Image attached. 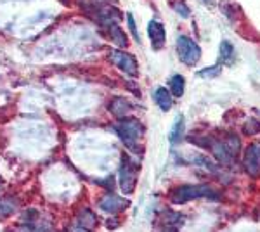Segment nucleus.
<instances>
[{"label": "nucleus", "mask_w": 260, "mask_h": 232, "mask_svg": "<svg viewBox=\"0 0 260 232\" xmlns=\"http://www.w3.org/2000/svg\"><path fill=\"white\" fill-rule=\"evenodd\" d=\"M212 200V201H219L220 194L217 191H213L212 187L203 184H186L180 185V187L174 189L170 194V201L175 205H182L187 203L191 200Z\"/></svg>", "instance_id": "1"}, {"label": "nucleus", "mask_w": 260, "mask_h": 232, "mask_svg": "<svg viewBox=\"0 0 260 232\" xmlns=\"http://www.w3.org/2000/svg\"><path fill=\"white\" fill-rule=\"evenodd\" d=\"M116 134H118V137L125 146L130 147V149H136L137 141L142 136V125L134 118H125L116 125Z\"/></svg>", "instance_id": "2"}, {"label": "nucleus", "mask_w": 260, "mask_h": 232, "mask_svg": "<svg viewBox=\"0 0 260 232\" xmlns=\"http://www.w3.org/2000/svg\"><path fill=\"white\" fill-rule=\"evenodd\" d=\"M177 52L186 66H194L201 57V49L194 40L186 35L177 37Z\"/></svg>", "instance_id": "3"}, {"label": "nucleus", "mask_w": 260, "mask_h": 232, "mask_svg": "<svg viewBox=\"0 0 260 232\" xmlns=\"http://www.w3.org/2000/svg\"><path fill=\"white\" fill-rule=\"evenodd\" d=\"M120 189L125 196L132 194L136 191V184H137V167L130 161L128 158L123 159L120 167Z\"/></svg>", "instance_id": "4"}, {"label": "nucleus", "mask_w": 260, "mask_h": 232, "mask_svg": "<svg viewBox=\"0 0 260 232\" xmlns=\"http://www.w3.org/2000/svg\"><path fill=\"white\" fill-rule=\"evenodd\" d=\"M110 59L113 61V64L118 66V68L123 71L128 77H137L139 75V70H137V61L132 54L125 52V50H111Z\"/></svg>", "instance_id": "5"}, {"label": "nucleus", "mask_w": 260, "mask_h": 232, "mask_svg": "<svg viewBox=\"0 0 260 232\" xmlns=\"http://www.w3.org/2000/svg\"><path fill=\"white\" fill-rule=\"evenodd\" d=\"M245 168L253 177L260 172V142L250 144L245 151Z\"/></svg>", "instance_id": "6"}, {"label": "nucleus", "mask_w": 260, "mask_h": 232, "mask_svg": "<svg viewBox=\"0 0 260 232\" xmlns=\"http://www.w3.org/2000/svg\"><path fill=\"white\" fill-rule=\"evenodd\" d=\"M128 206V201L123 200V197L118 196H106L104 200H101L99 208L103 210L104 213H110V215H116L121 210H125Z\"/></svg>", "instance_id": "7"}, {"label": "nucleus", "mask_w": 260, "mask_h": 232, "mask_svg": "<svg viewBox=\"0 0 260 232\" xmlns=\"http://www.w3.org/2000/svg\"><path fill=\"white\" fill-rule=\"evenodd\" d=\"M148 33H149L151 44H153V49L160 50L163 47V44H165V39H167L163 24L158 23V21H151V23L148 24Z\"/></svg>", "instance_id": "8"}, {"label": "nucleus", "mask_w": 260, "mask_h": 232, "mask_svg": "<svg viewBox=\"0 0 260 232\" xmlns=\"http://www.w3.org/2000/svg\"><path fill=\"white\" fill-rule=\"evenodd\" d=\"M130 109H132V106H130V103L127 99H123V97H116V99H113L110 103V111L116 118H120V120H125L128 116Z\"/></svg>", "instance_id": "9"}, {"label": "nucleus", "mask_w": 260, "mask_h": 232, "mask_svg": "<svg viewBox=\"0 0 260 232\" xmlns=\"http://www.w3.org/2000/svg\"><path fill=\"white\" fill-rule=\"evenodd\" d=\"M154 101H156V104L160 106L161 111H170L172 109V94L169 88H163V87H158L156 90H154Z\"/></svg>", "instance_id": "10"}, {"label": "nucleus", "mask_w": 260, "mask_h": 232, "mask_svg": "<svg viewBox=\"0 0 260 232\" xmlns=\"http://www.w3.org/2000/svg\"><path fill=\"white\" fill-rule=\"evenodd\" d=\"M182 137H184V116L182 115H179L177 118H175V121H174V125H172V130H170V142L172 144H179L180 141H182Z\"/></svg>", "instance_id": "11"}, {"label": "nucleus", "mask_w": 260, "mask_h": 232, "mask_svg": "<svg viewBox=\"0 0 260 232\" xmlns=\"http://www.w3.org/2000/svg\"><path fill=\"white\" fill-rule=\"evenodd\" d=\"M170 87V94L174 97H182L184 95V88H186V80L182 75H174L169 82Z\"/></svg>", "instance_id": "12"}, {"label": "nucleus", "mask_w": 260, "mask_h": 232, "mask_svg": "<svg viewBox=\"0 0 260 232\" xmlns=\"http://www.w3.org/2000/svg\"><path fill=\"white\" fill-rule=\"evenodd\" d=\"M220 61L224 64H233L234 62V47L229 40L220 42Z\"/></svg>", "instance_id": "13"}, {"label": "nucleus", "mask_w": 260, "mask_h": 232, "mask_svg": "<svg viewBox=\"0 0 260 232\" xmlns=\"http://www.w3.org/2000/svg\"><path fill=\"white\" fill-rule=\"evenodd\" d=\"M78 220H80V225L87 227V229H94L98 225V217L90 212V210H83V212L78 215Z\"/></svg>", "instance_id": "14"}, {"label": "nucleus", "mask_w": 260, "mask_h": 232, "mask_svg": "<svg viewBox=\"0 0 260 232\" xmlns=\"http://www.w3.org/2000/svg\"><path fill=\"white\" fill-rule=\"evenodd\" d=\"M110 29H111V37H113V42H115L118 47H127V44H128V40H127V35H125L123 31L118 28V26H110Z\"/></svg>", "instance_id": "15"}, {"label": "nucleus", "mask_w": 260, "mask_h": 232, "mask_svg": "<svg viewBox=\"0 0 260 232\" xmlns=\"http://www.w3.org/2000/svg\"><path fill=\"white\" fill-rule=\"evenodd\" d=\"M16 232H49L47 225H37L35 222L33 223H23V225L18 227Z\"/></svg>", "instance_id": "16"}, {"label": "nucleus", "mask_w": 260, "mask_h": 232, "mask_svg": "<svg viewBox=\"0 0 260 232\" xmlns=\"http://www.w3.org/2000/svg\"><path fill=\"white\" fill-rule=\"evenodd\" d=\"M220 71H222V66L215 64V66H212V68H205V70L198 71V77H201V78H213V77H217V75H220Z\"/></svg>", "instance_id": "17"}, {"label": "nucleus", "mask_w": 260, "mask_h": 232, "mask_svg": "<svg viewBox=\"0 0 260 232\" xmlns=\"http://www.w3.org/2000/svg\"><path fill=\"white\" fill-rule=\"evenodd\" d=\"M225 147H228V151L231 153V156L238 154V151H240V139L236 136H229L228 142H224Z\"/></svg>", "instance_id": "18"}, {"label": "nucleus", "mask_w": 260, "mask_h": 232, "mask_svg": "<svg viewBox=\"0 0 260 232\" xmlns=\"http://www.w3.org/2000/svg\"><path fill=\"white\" fill-rule=\"evenodd\" d=\"M16 210V203L7 200H0V217H7Z\"/></svg>", "instance_id": "19"}, {"label": "nucleus", "mask_w": 260, "mask_h": 232, "mask_svg": "<svg viewBox=\"0 0 260 232\" xmlns=\"http://www.w3.org/2000/svg\"><path fill=\"white\" fill-rule=\"evenodd\" d=\"M174 9L179 12L180 16H182V18H189V14H191V11H189V7L186 6V2H182V0H180V2H177L174 6Z\"/></svg>", "instance_id": "20"}, {"label": "nucleus", "mask_w": 260, "mask_h": 232, "mask_svg": "<svg viewBox=\"0 0 260 232\" xmlns=\"http://www.w3.org/2000/svg\"><path fill=\"white\" fill-rule=\"evenodd\" d=\"M127 21H128V26H130V31H132L134 39H136L137 42H141V39H139V33H137V29H136V21H134L132 12H128V14H127Z\"/></svg>", "instance_id": "21"}, {"label": "nucleus", "mask_w": 260, "mask_h": 232, "mask_svg": "<svg viewBox=\"0 0 260 232\" xmlns=\"http://www.w3.org/2000/svg\"><path fill=\"white\" fill-rule=\"evenodd\" d=\"M245 132L246 134H258L260 132V123H258V121H255V120H251L250 123L245 125Z\"/></svg>", "instance_id": "22"}, {"label": "nucleus", "mask_w": 260, "mask_h": 232, "mask_svg": "<svg viewBox=\"0 0 260 232\" xmlns=\"http://www.w3.org/2000/svg\"><path fill=\"white\" fill-rule=\"evenodd\" d=\"M71 232H92V229H87V227H83V225H75L73 229H71Z\"/></svg>", "instance_id": "23"}, {"label": "nucleus", "mask_w": 260, "mask_h": 232, "mask_svg": "<svg viewBox=\"0 0 260 232\" xmlns=\"http://www.w3.org/2000/svg\"><path fill=\"white\" fill-rule=\"evenodd\" d=\"M108 229H116V225H120V222L116 220V218H113V220H108Z\"/></svg>", "instance_id": "24"}, {"label": "nucleus", "mask_w": 260, "mask_h": 232, "mask_svg": "<svg viewBox=\"0 0 260 232\" xmlns=\"http://www.w3.org/2000/svg\"><path fill=\"white\" fill-rule=\"evenodd\" d=\"M203 2H207V4H208V2H212V0H203Z\"/></svg>", "instance_id": "25"}, {"label": "nucleus", "mask_w": 260, "mask_h": 232, "mask_svg": "<svg viewBox=\"0 0 260 232\" xmlns=\"http://www.w3.org/2000/svg\"><path fill=\"white\" fill-rule=\"evenodd\" d=\"M0 191H2V184H0Z\"/></svg>", "instance_id": "26"}]
</instances>
